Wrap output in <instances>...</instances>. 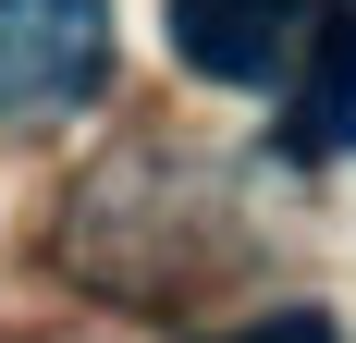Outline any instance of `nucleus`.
Instances as JSON below:
<instances>
[{"mask_svg":"<svg viewBox=\"0 0 356 343\" xmlns=\"http://www.w3.org/2000/svg\"><path fill=\"white\" fill-rule=\"evenodd\" d=\"M99 74H111V0H0V110L13 123L99 99Z\"/></svg>","mask_w":356,"mask_h":343,"instance_id":"f257e3e1","label":"nucleus"},{"mask_svg":"<svg viewBox=\"0 0 356 343\" xmlns=\"http://www.w3.org/2000/svg\"><path fill=\"white\" fill-rule=\"evenodd\" d=\"M307 0H172V62L197 86H270L307 49Z\"/></svg>","mask_w":356,"mask_h":343,"instance_id":"f03ea898","label":"nucleus"},{"mask_svg":"<svg viewBox=\"0 0 356 343\" xmlns=\"http://www.w3.org/2000/svg\"><path fill=\"white\" fill-rule=\"evenodd\" d=\"M295 147H307V160L356 147V0H332V25H320V74H307V99H295Z\"/></svg>","mask_w":356,"mask_h":343,"instance_id":"7ed1b4c3","label":"nucleus"},{"mask_svg":"<svg viewBox=\"0 0 356 343\" xmlns=\"http://www.w3.org/2000/svg\"><path fill=\"white\" fill-rule=\"evenodd\" d=\"M234 343H344V331H332L320 307H283V319H258V331H234Z\"/></svg>","mask_w":356,"mask_h":343,"instance_id":"20e7f679","label":"nucleus"}]
</instances>
